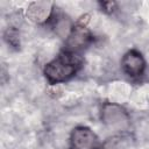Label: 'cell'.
<instances>
[{
  "instance_id": "cell-1",
  "label": "cell",
  "mask_w": 149,
  "mask_h": 149,
  "mask_svg": "<svg viewBox=\"0 0 149 149\" xmlns=\"http://www.w3.org/2000/svg\"><path fill=\"white\" fill-rule=\"evenodd\" d=\"M80 58L77 54L64 51L44 68V74L50 84H58L70 79L79 69Z\"/></svg>"
},
{
  "instance_id": "cell-2",
  "label": "cell",
  "mask_w": 149,
  "mask_h": 149,
  "mask_svg": "<svg viewBox=\"0 0 149 149\" xmlns=\"http://www.w3.org/2000/svg\"><path fill=\"white\" fill-rule=\"evenodd\" d=\"M101 120L109 128L122 130L129 123V118L123 107L116 104H105L101 109Z\"/></svg>"
},
{
  "instance_id": "cell-3",
  "label": "cell",
  "mask_w": 149,
  "mask_h": 149,
  "mask_svg": "<svg viewBox=\"0 0 149 149\" xmlns=\"http://www.w3.org/2000/svg\"><path fill=\"white\" fill-rule=\"evenodd\" d=\"M70 144L72 149H100V141L98 136L87 127H76L70 136Z\"/></svg>"
},
{
  "instance_id": "cell-4",
  "label": "cell",
  "mask_w": 149,
  "mask_h": 149,
  "mask_svg": "<svg viewBox=\"0 0 149 149\" xmlns=\"http://www.w3.org/2000/svg\"><path fill=\"white\" fill-rule=\"evenodd\" d=\"M91 41V33L85 26L77 24L72 27L69 36L66 37V51L77 54L84 49Z\"/></svg>"
},
{
  "instance_id": "cell-5",
  "label": "cell",
  "mask_w": 149,
  "mask_h": 149,
  "mask_svg": "<svg viewBox=\"0 0 149 149\" xmlns=\"http://www.w3.org/2000/svg\"><path fill=\"white\" fill-rule=\"evenodd\" d=\"M121 65L123 71L130 76V77H139L143 73L144 68H146V62L143 56L136 51V50H130L128 51L122 61H121Z\"/></svg>"
},
{
  "instance_id": "cell-6",
  "label": "cell",
  "mask_w": 149,
  "mask_h": 149,
  "mask_svg": "<svg viewBox=\"0 0 149 149\" xmlns=\"http://www.w3.org/2000/svg\"><path fill=\"white\" fill-rule=\"evenodd\" d=\"M52 3L50 2H33L27 9V16L30 21L36 22V23H43L48 19H50L52 9H51Z\"/></svg>"
}]
</instances>
